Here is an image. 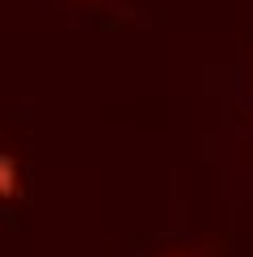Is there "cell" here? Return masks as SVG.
<instances>
[{"mask_svg":"<svg viewBox=\"0 0 253 257\" xmlns=\"http://www.w3.org/2000/svg\"><path fill=\"white\" fill-rule=\"evenodd\" d=\"M13 198H21V165L17 156L0 152V202H13Z\"/></svg>","mask_w":253,"mask_h":257,"instance_id":"6da1fadb","label":"cell"}]
</instances>
